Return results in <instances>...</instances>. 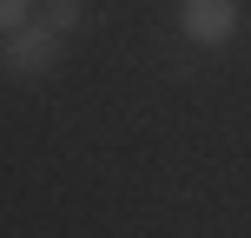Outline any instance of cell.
I'll list each match as a JSON object with an SVG mask.
<instances>
[{
	"label": "cell",
	"mask_w": 251,
	"mask_h": 238,
	"mask_svg": "<svg viewBox=\"0 0 251 238\" xmlns=\"http://www.w3.org/2000/svg\"><path fill=\"white\" fill-rule=\"evenodd\" d=\"M53 60H60V26L53 20H20L7 33V73L13 79H40Z\"/></svg>",
	"instance_id": "6da1fadb"
},
{
	"label": "cell",
	"mask_w": 251,
	"mask_h": 238,
	"mask_svg": "<svg viewBox=\"0 0 251 238\" xmlns=\"http://www.w3.org/2000/svg\"><path fill=\"white\" fill-rule=\"evenodd\" d=\"M178 26H185V40H199V47H225V40L238 33V0H185V7H178Z\"/></svg>",
	"instance_id": "7a4b0ae2"
},
{
	"label": "cell",
	"mask_w": 251,
	"mask_h": 238,
	"mask_svg": "<svg viewBox=\"0 0 251 238\" xmlns=\"http://www.w3.org/2000/svg\"><path fill=\"white\" fill-rule=\"evenodd\" d=\"M20 20H33V0H0V33H13Z\"/></svg>",
	"instance_id": "3957f363"
}]
</instances>
